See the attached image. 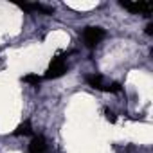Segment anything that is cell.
Returning a JSON list of instances; mask_svg holds the SVG:
<instances>
[{"instance_id": "5", "label": "cell", "mask_w": 153, "mask_h": 153, "mask_svg": "<svg viewBox=\"0 0 153 153\" xmlns=\"http://www.w3.org/2000/svg\"><path fill=\"white\" fill-rule=\"evenodd\" d=\"M121 6L131 13H142V15H148L151 11V6L149 4H144V2H121Z\"/></svg>"}, {"instance_id": "7", "label": "cell", "mask_w": 153, "mask_h": 153, "mask_svg": "<svg viewBox=\"0 0 153 153\" xmlns=\"http://www.w3.org/2000/svg\"><path fill=\"white\" fill-rule=\"evenodd\" d=\"M16 133H18V135H29V133H33V131H31V126H29V123H24L22 126H18Z\"/></svg>"}, {"instance_id": "8", "label": "cell", "mask_w": 153, "mask_h": 153, "mask_svg": "<svg viewBox=\"0 0 153 153\" xmlns=\"http://www.w3.org/2000/svg\"><path fill=\"white\" fill-rule=\"evenodd\" d=\"M40 79H42V78H38V76H25V78H24V81H27V83H34V85H38Z\"/></svg>"}, {"instance_id": "4", "label": "cell", "mask_w": 153, "mask_h": 153, "mask_svg": "<svg viewBox=\"0 0 153 153\" xmlns=\"http://www.w3.org/2000/svg\"><path fill=\"white\" fill-rule=\"evenodd\" d=\"M29 151H31V153H49V144H47V140H45L42 135H34V137L31 139Z\"/></svg>"}, {"instance_id": "2", "label": "cell", "mask_w": 153, "mask_h": 153, "mask_svg": "<svg viewBox=\"0 0 153 153\" xmlns=\"http://www.w3.org/2000/svg\"><path fill=\"white\" fill-rule=\"evenodd\" d=\"M105 38V31L101 27H87L83 31V42L87 47H96Z\"/></svg>"}, {"instance_id": "3", "label": "cell", "mask_w": 153, "mask_h": 153, "mask_svg": "<svg viewBox=\"0 0 153 153\" xmlns=\"http://www.w3.org/2000/svg\"><path fill=\"white\" fill-rule=\"evenodd\" d=\"M65 70H67V61H65V58H63V56H56V58L51 61L49 68H47L45 78H59Z\"/></svg>"}, {"instance_id": "1", "label": "cell", "mask_w": 153, "mask_h": 153, "mask_svg": "<svg viewBox=\"0 0 153 153\" xmlns=\"http://www.w3.org/2000/svg\"><path fill=\"white\" fill-rule=\"evenodd\" d=\"M87 83L92 88H96V90H106V92H119L121 90V87L117 83H110V85L105 83L101 74H90V76H87Z\"/></svg>"}, {"instance_id": "6", "label": "cell", "mask_w": 153, "mask_h": 153, "mask_svg": "<svg viewBox=\"0 0 153 153\" xmlns=\"http://www.w3.org/2000/svg\"><path fill=\"white\" fill-rule=\"evenodd\" d=\"M24 9H33V11H43V13H51V7L42 6V4H24Z\"/></svg>"}]
</instances>
